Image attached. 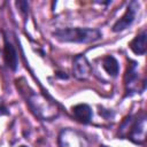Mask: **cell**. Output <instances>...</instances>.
<instances>
[{"instance_id": "7", "label": "cell", "mask_w": 147, "mask_h": 147, "mask_svg": "<svg viewBox=\"0 0 147 147\" xmlns=\"http://www.w3.org/2000/svg\"><path fill=\"white\" fill-rule=\"evenodd\" d=\"M145 118L142 117L141 119L136 121L134 125L131 127V133H130V139L133 140L134 142H141L145 139Z\"/></svg>"}, {"instance_id": "3", "label": "cell", "mask_w": 147, "mask_h": 147, "mask_svg": "<svg viewBox=\"0 0 147 147\" xmlns=\"http://www.w3.org/2000/svg\"><path fill=\"white\" fill-rule=\"evenodd\" d=\"M136 2H132L129 7H127V9H126V11L124 13V15L113 25V31L114 32H119V31H123V30H125L126 28H129L132 23H133V21H134V17H136V13H137V7H136Z\"/></svg>"}, {"instance_id": "6", "label": "cell", "mask_w": 147, "mask_h": 147, "mask_svg": "<svg viewBox=\"0 0 147 147\" xmlns=\"http://www.w3.org/2000/svg\"><path fill=\"white\" fill-rule=\"evenodd\" d=\"M3 59H5V62L8 68H10L11 70H16V68H17L16 51H15L14 46L8 41H6L5 46H3Z\"/></svg>"}, {"instance_id": "8", "label": "cell", "mask_w": 147, "mask_h": 147, "mask_svg": "<svg viewBox=\"0 0 147 147\" xmlns=\"http://www.w3.org/2000/svg\"><path fill=\"white\" fill-rule=\"evenodd\" d=\"M102 67H103L105 71L108 75L113 76V77L117 76V74L119 71L118 61L114 56H111V55H107V56L103 57V60H102Z\"/></svg>"}, {"instance_id": "10", "label": "cell", "mask_w": 147, "mask_h": 147, "mask_svg": "<svg viewBox=\"0 0 147 147\" xmlns=\"http://www.w3.org/2000/svg\"><path fill=\"white\" fill-rule=\"evenodd\" d=\"M100 147H108V146H103V145H102V146H100Z\"/></svg>"}, {"instance_id": "2", "label": "cell", "mask_w": 147, "mask_h": 147, "mask_svg": "<svg viewBox=\"0 0 147 147\" xmlns=\"http://www.w3.org/2000/svg\"><path fill=\"white\" fill-rule=\"evenodd\" d=\"M72 71L78 79H86L91 75V65L85 55H76L72 61Z\"/></svg>"}, {"instance_id": "11", "label": "cell", "mask_w": 147, "mask_h": 147, "mask_svg": "<svg viewBox=\"0 0 147 147\" xmlns=\"http://www.w3.org/2000/svg\"><path fill=\"white\" fill-rule=\"evenodd\" d=\"M21 147H25V146H21Z\"/></svg>"}, {"instance_id": "9", "label": "cell", "mask_w": 147, "mask_h": 147, "mask_svg": "<svg viewBox=\"0 0 147 147\" xmlns=\"http://www.w3.org/2000/svg\"><path fill=\"white\" fill-rule=\"evenodd\" d=\"M16 6L21 9L22 13H28V10H29V5H28L26 1H17Z\"/></svg>"}, {"instance_id": "4", "label": "cell", "mask_w": 147, "mask_h": 147, "mask_svg": "<svg viewBox=\"0 0 147 147\" xmlns=\"http://www.w3.org/2000/svg\"><path fill=\"white\" fill-rule=\"evenodd\" d=\"M72 114H74V117L79 123H83V124L90 123V121L92 118V109L86 103H79V105L74 106Z\"/></svg>"}, {"instance_id": "1", "label": "cell", "mask_w": 147, "mask_h": 147, "mask_svg": "<svg viewBox=\"0 0 147 147\" xmlns=\"http://www.w3.org/2000/svg\"><path fill=\"white\" fill-rule=\"evenodd\" d=\"M54 38L62 42H76V44H85L93 42L101 38V32L96 29L88 28H68L60 29L53 33Z\"/></svg>"}, {"instance_id": "5", "label": "cell", "mask_w": 147, "mask_h": 147, "mask_svg": "<svg viewBox=\"0 0 147 147\" xmlns=\"http://www.w3.org/2000/svg\"><path fill=\"white\" fill-rule=\"evenodd\" d=\"M146 41H147V34H146V31H142L141 33H139L131 40L129 46L134 54L142 55L146 53V47H147Z\"/></svg>"}]
</instances>
